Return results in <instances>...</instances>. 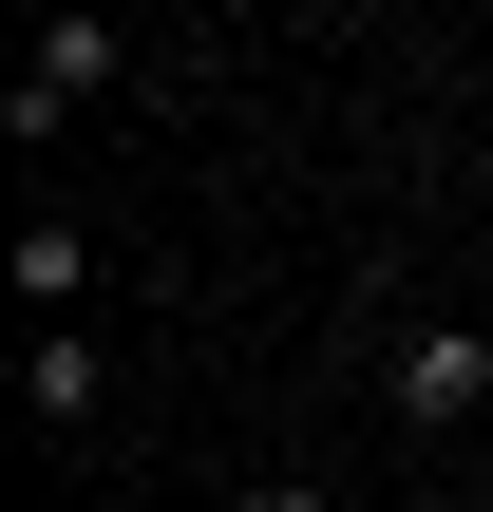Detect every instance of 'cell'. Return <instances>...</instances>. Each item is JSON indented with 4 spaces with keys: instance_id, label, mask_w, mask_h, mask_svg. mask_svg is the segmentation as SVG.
Returning a JSON list of instances; mask_svg holds the SVG:
<instances>
[{
    "instance_id": "obj_1",
    "label": "cell",
    "mask_w": 493,
    "mask_h": 512,
    "mask_svg": "<svg viewBox=\"0 0 493 512\" xmlns=\"http://www.w3.org/2000/svg\"><path fill=\"white\" fill-rule=\"evenodd\" d=\"M380 399H399V437H456V418L493 399V342H475V323H418V342L380 361Z\"/></svg>"
},
{
    "instance_id": "obj_2",
    "label": "cell",
    "mask_w": 493,
    "mask_h": 512,
    "mask_svg": "<svg viewBox=\"0 0 493 512\" xmlns=\"http://www.w3.org/2000/svg\"><path fill=\"white\" fill-rule=\"evenodd\" d=\"M114 76H133V38H114V19H38V57H19V133H57V114H76V95H114Z\"/></svg>"
},
{
    "instance_id": "obj_3",
    "label": "cell",
    "mask_w": 493,
    "mask_h": 512,
    "mask_svg": "<svg viewBox=\"0 0 493 512\" xmlns=\"http://www.w3.org/2000/svg\"><path fill=\"white\" fill-rule=\"evenodd\" d=\"M19 399H38V437H76V418H95V342H76V323H38V361H19Z\"/></svg>"
},
{
    "instance_id": "obj_4",
    "label": "cell",
    "mask_w": 493,
    "mask_h": 512,
    "mask_svg": "<svg viewBox=\"0 0 493 512\" xmlns=\"http://www.w3.org/2000/svg\"><path fill=\"white\" fill-rule=\"evenodd\" d=\"M76 285H95V247L38 209V228H19V304H38V323H76Z\"/></svg>"
},
{
    "instance_id": "obj_5",
    "label": "cell",
    "mask_w": 493,
    "mask_h": 512,
    "mask_svg": "<svg viewBox=\"0 0 493 512\" xmlns=\"http://www.w3.org/2000/svg\"><path fill=\"white\" fill-rule=\"evenodd\" d=\"M228 512H342V494H323V475H247Z\"/></svg>"
}]
</instances>
